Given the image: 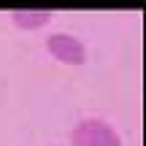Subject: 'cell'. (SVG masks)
Instances as JSON below:
<instances>
[{
  "mask_svg": "<svg viewBox=\"0 0 146 146\" xmlns=\"http://www.w3.org/2000/svg\"><path fill=\"white\" fill-rule=\"evenodd\" d=\"M70 146H122V135L111 122L89 116V119H81L73 125Z\"/></svg>",
  "mask_w": 146,
  "mask_h": 146,
  "instance_id": "cell-1",
  "label": "cell"
},
{
  "mask_svg": "<svg viewBox=\"0 0 146 146\" xmlns=\"http://www.w3.org/2000/svg\"><path fill=\"white\" fill-rule=\"evenodd\" d=\"M46 49L62 65H84L87 62V46H84V41L70 35V33H52L46 38Z\"/></svg>",
  "mask_w": 146,
  "mask_h": 146,
  "instance_id": "cell-2",
  "label": "cell"
},
{
  "mask_svg": "<svg viewBox=\"0 0 146 146\" xmlns=\"http://www.w3.org/2000/svg\"><path fill=\"white\" fill-rule=\"evenodd\" d=\"M52 11L46 8H14L8 14V19L14 22V27H19V30H41L43 25H49L52 22Z\"/></svg>",
  "mask_w": 146,
  "mask_h": 146,
  "instance_id": "cell-3",
  "label": "cell"
}]
</instances>
